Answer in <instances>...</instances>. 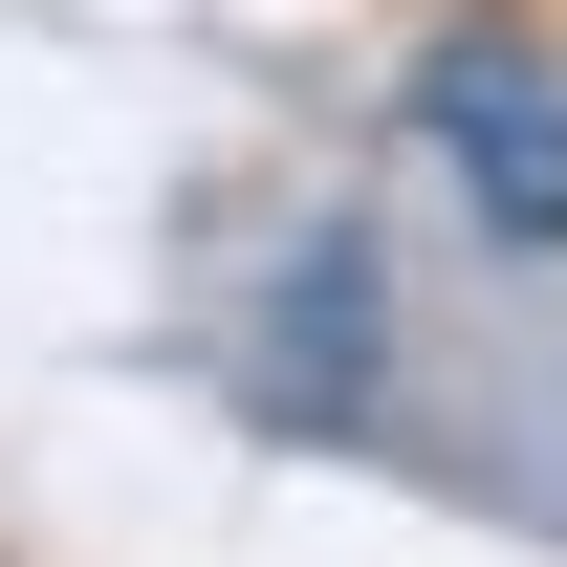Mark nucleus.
<instances>
[{
    "label": "nucleus",
    "instance_id": "f257e3e1",
    "mask_svg": "<svg viewBox=\"0 0 567 567\" xmlns=\"http://www.w3.org/2000/svg\"><path fill=\"white\" fill-rule=\"evenodd\" d=\"M415 153L502 218V240H567V66L546 44H502V22L415 44Z\"/></svg>",
    "mask_w": 567,
    "mask_h": 567
}]
</instances>
